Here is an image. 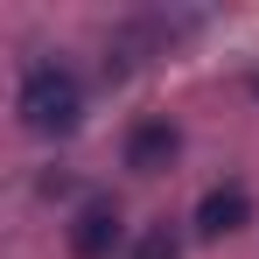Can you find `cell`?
Returning <instances> with one entry per match:
<instances>
[{"label": "cell", "instance_id": "5", "mask_svg": "<svg viewBox=\"0 0 259 259\" xmlns=\"http://www.w3.org/2000/svg\"><path fill=\"white\" fill-rule=\"evenodd\" d=\"M133 259H182V245H175V231H168V224H154V231L133 245Z\"/></svg>", "mask_w": 259, "mask_h": 259}, {"label": "cell", "instance_id": "1", "mask_svg": "<svg viewBox=\"0 0 259 259\" xmlns=\"http://www.w3.org/2000/svg\"><path fill=\"white\" fill-rule=\"evenodd\" d=\"M21 126L42 133V140H70L84 126V84L63 63H28V77H21Z\"/></svg>", "mask_w": 259, "mask_h": 259}, {"label": "cell", "instance_id": "4", "mask_svg": "<svg viewBox=\"0 0 259 259\" xmlns=\"http://www.w3.org/2000/svg\"><path fill=\"white\" fill-rule=\"evenodd\" d=\"M245 217H252V189L245 182H217V189H203V203H196V238H224Z\"/></svg>", "mask_w": 259, "mask_h": 259}, {"label": "cell", "instance_id": "2", "mask_svg": "<svg viewBox=\"0 0 259 259\" xmlns=\"http://www.w3.org/2000/svg\"><path fill=\"white\" fill-rule=\"evenodd\" d=\"M119 238H126V224H119V203H105V196L70 217V259H112Z\"/></svg>", "mask_w": 259, "mask_h": 259}, {"label": "cell", "instance_id": "3", "mask_svg": "<svg viewBox=\"0 0 259 259\" xmlns=\"http://www.w3.org/2000/svg\"><path fill=\"white\" fill-rule=\"evenodd\" d=\"M182 154V126L175 119H140V126L126 133V168L133 175H161Z\"/></svg>", "mask_w": 259, "mask_h": 259}, {"label": "cell", "instance_id": "6", "mask_svg": "<svg viewBox=\"0 0 259 259\" xmlns=\"http://www.w3.org/2000/svg\"><path fill=\"white\" fill-rule=\"evenodd\" d=\"M252 98H259V77H252Z\"/></svg>", "mask_w": 259, "mask_h": 259}]
</instances>
